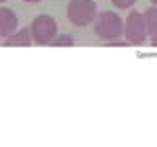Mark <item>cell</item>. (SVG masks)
Listing matches in <instances>:
<instances>
[{
    "label": "cell",
    "instance_id": "14",
    "mask_svg": "<svg viewBox=\"0 0 157 147\" xmlns=\"http://www.w3.org/2000/svg\"><path fill=\"white\" fill-rule=\"evenodd\" d=\"M0 37H2V36H0ZM0 43H2V39H0Z\"/></svg>",
    "mask_w": 157,
    "mask_h": 147
},
{
    "label": "cell",
    "instance_id": "8",
    "mask_svg": "<svg viewBox=\"0 0 157 147\" xmlns=\"http://www.w3.org/2000/svg\"><path fill=\"white\" fill-rule=\"evenodd\" d=\"M49 45L51 47H71V45H75V39H73V36H69V33H63V36L53 37Z\"/></svg>",
    "mask_w": 157,
    "mask_h": 147
},
{
    "label": "cell",
    "instance_id": "12",
    "mask_svg": "<svg viewBox=\"0 0 157 147\" xmlns=\"http://www.w3.org/2000/svg\"><path fill=\"white\" fill-rule=\"evenodd\" d=\"M151 4H153V6H157V0H151Z\"/></svg>",
    "mask_w": 157,
    "mask_h": 147
},
{
    "label": "cell",
    "instance_id": "6",
    "mask_svg": "<svg viewBox=\"0 0 157 147\" xmlns=\"http://www.w3.org/2000/svg\"><path fill=\"white\" fill-rule=\"evenodd\" d=\"M32 33H29V28H22V29H18V32H14L10 37H6L2 41V45H6V47H28V45H32Z\"/></svg>",
    "mask_w": 157,
    "mask_h": 147
},
{
    "label": "cell",
    "instance_id": "13",
    "mask_svg": "<svg viewBox=\"0 0 157 147\" xmlns=\"http://www.w3.org/2000/svg\"><path fill=\"white\" fill-rule=\"evenodd\" d=\"M2 2H6V0H0V4H2Z\"/></svg>",
    "mask_w": 157,
    "mask_h": 147
},
{
    "label": "cell",
    "instance_id": "5",
    "mask_svg": "<svg viewBox=\"0 0 157 147\" xmlns=\"http://www.w3.org/2000/svg\"><path fill=\"white\" fill-rule=\"evenodd\" d=\"M18 28V16L10 8H0V36L10 37Z\"/></svg>",
    "mask_w": 157,
    "mask_h": 147
},
{
    "label": "cell",
    "instance_id": "10",
    "mask_svg": "<svg viewBox=\"0 0 157 147\" xmlns=\"http://www.w3.org/2000/svg\"><path fill=\"white\" fill-rule=\"evenodd\" d=\"M136 2H137V0H112V4H114L116 8H122V10H126V8H132Z\"/></svg>",
    "mask_w": 157,
    "mask_h": 147
},
{
    "label": "cell",
    "instance_id": "1",
    "mask_svg": "<svg viewBox=\"0 0 157 147\" xmlns=\"http://www.w3.org/2000/svg\"><path fill=\"white\" fill-rule=\"evenodd\" d=\"M94 36L102 41H110V39L124 37V22L116 12H100L94 22Z\"/></svg>",
    "mask_w": 157,
    "mask_h": 147
},
{
    "label": "cell",
    "instance_id": "2",
    "mask_svg": "<svg viewBox=\"0 0 157 147\" xmlns=\"http://www.w3.org/2000/svg\"><path fill=\"white\" fill-rule=\"evenodd\" d=\"M67 18L77 28L90 26L98 18L96 2H92V0H71L69 6H67Z\"/></svg>",
    "mask_w": 157,
    "mask_h": 147
},
{
    "label": "cell",
    "instance_id": "9",
    "mask_svg": "<svg viewBox=\"0 0 157 147\" xmlns=\"http://www.w3.org/2000/svg\"><path fill=\"white\" fill-rule=\"evenodd\" d=\"M102 45H106V47H128L132 43L126 37H118V39H110V41H102Z\"/></svg>",
    "mask_w": 157,
    "mask_h": 147
},
{
    "label": "cell",
    "instance_id": "4",
    "mask_svg": "<svg viewBox=\"0 0 157 147\" xmlns=\"http://www.w3.org/2000/svg\"><path fill=\"white\" fill-rule=\"evenodd\" d=\"M124 37L132 43V45H137V47L145 45L147 28H145V18H144L141 12L132 10V12L128 14V18L124 22Z\"/></svg>",
    "mask_w": 157,
    "mask_h": 147
},
{
    "label": "cell",
    "instance_id": "7",
    "mask_svg": "<svg viewBox=\"0 0 157 147\" xmlns=\"http://www.w3.org/2000/svg\"><path fill=\"white\" fill-rule=\"evenodd\" d=\"M145 18V28H147V36L151 37V45L157 47V6H149L144 12Z\"/></svg>",
    "mask_w": 157,
    "mask_h": 147
},
{
    "label": "cell",
    "instance_id": "11",
    "mask_svg": "<svg viewBox=\"0 0 157 147\" xmlns=\"http://www.w3.org/2000/svg\"><path fill=\"white\" fill-rule=\"evenodd\" d=\"M24 2H28V4H37V2H41V0H24Z\"/></svg>",
    "mask_w": 157,
    "mask_h": 147
},
{
    "label": "cell",
    "instance_id": "3",
    "mask_svg": "<svg viewBox=\"0 0 157 147\" xmlns=\"http://www.w3.org/2000/svg\"><path fill=\"white\" fill-rule=\"evenodd\" d=\"M29 33L36 45H49L53 37H57V22L47 14H39L29 26Z\"/></svg>",
    "mask_w": 157,
    "mask_h": 147
}]
</instances>
